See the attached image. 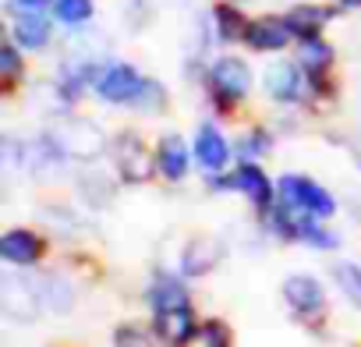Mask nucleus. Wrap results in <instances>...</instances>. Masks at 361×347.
Masks as SVG:
<instances>
[{
  "instance_id": "1",
  "label": "nucleus",
  "mask_w": 361,
  "mask_h": 347,
  "mask_svg": "<svg viewBox=\"0 0 361 347\" xmlns=\"http://www.w3.org/2000/svg\"><path fill=\"white\" fill-rule=\"evenodd\" d=\"M276 195H280V202H287L290 209L308 213V217H319V220H326V217L336 213L333 195H329L322 185H315L312 178H305V174H283L280 185H276Z\"/></svg>"
},
{
  "instance_id": "2",
  "label": "nucleus",
  "mask_w": 361,
  "mask_h": 347,
  "mask_svg": "<svg viewBox=\"0 0 361 347\" xmlns=\"http://www.w3.org/2000/svg\"><path fill=\"white\" fill-rule=\"evenodd\" d=\"M110 156H114L117 174H121L128 185H145L152 178V170H159L156 166V156L145 149V142H142L138 131H121L110 142Z\"/></svg>"
},
{
  "instance_id": "3",
  "label": "nucleus",
  "mask_w": 361,
  "mask_h": 347,
  "mask_svg": "<svg viewBox=\"0 0 361 347\" xmlns=\"http://www.w3.org/2000/svg\"><path fill=\"white\" fill-rule=\"evenodd\" d=\"M209 92L213 99L231 110L234 103H241L248 92H252V71L241 57H216L209 64Z\"/></svg>"
},
{
  "instance_id": "4",
  "label": "nucleus",
  "mask_w": 361,
  "mask_h": 347,
  "mask_svg": "<svg viewBox=\"0 0 361 347\" xmlns=\"http://www.w3.org/2000/svg\"><path fill=\"white\" fill-rule=\"evenodd\" d=\"M213 185H216V188L241 192L259 213H269V209L276 206V188H273V181L266 178V170H262L259 163H241L238 170L224 174V178H216Z\"/></svg>"
},
{
  "instance_id": "5",
  "label": "nucleus",
  "mask_w": 361,
  "mask_h": 347,
  "mask_svg": "<svg viewBox=\"0 0 361 347\" xmlns=\"http://www.w3.org/2000/svg\"><path fill=\"white\" fill-rule=\"evenodd\" d=\"M96 96L103 103H117V106H131L138 99V92L145 89V75H138L131 64H106L96 82H92Z\"/></svg>"
},
{
  "instance_id": "6",
  "label": "nucleus",
  "mask_w": 361,
  "mask_h": 347,
  "mask_svg": "<svg viewBox=\"0 0 361 347\" xmlns=\"http://www.w3.org/2000/svg\"><path fill=\"white\" fill-rule=\"evenodd\" d=\"M50 145L61 152V156H99V149L106 145L103 131L92 124V121H64L50 131Z\"/></svg>"
},
{
  "instance_id": "7",
  "label": "nucleus",
  "mask_w": 361,
  "mask_h": 347,
  "mask_svg": "<svg viewBox=\"0 0 361 347\" xmlns=\"http://www.w3.org/2000/svg\"><path fill=\"white\" fill-rule=\"evenodd\" d=\"M199 326L202 322H199L192 305L170 308V312H156V319H152V329H156L163 347H188V343H195L199 340Z\"/></svg>"
},
{
  "instance_id": "8",
  "label": "nucleus",
  "mask_w": 361,
  "mask_h": 347,
  "mask_svg": "<svg viewBox=\"0 0 361 347\" xmlns=\"http://www.w3.org/2000/svg\"><path fill=\"white\" fill-rule=\"evenodd\" d=\"M47 255V241L43 234L29 231V227H11L4 238H0V259L15 269H29Z\"/></svg>"
},
{
  "instance_id": "9",
  "label": "nucleus",
  "mask_w": 361,
  "mask_h": 347,
  "mask_svg": "<svg viewBox=\"0 0 361 347\" xmlns=\"http://www.w3.org/2000/svg\"><path fill=\"white\" fill-rule=\"evenodd\" d=\"M305 68L298 61H273L262 75V85L269 92V99L276 103H298L305 96Z\"/></svg>"
},
{
  "instance_id": "10",
  "label": "nucleus",
  "mask_w": 361,
  "mask_h": 347,
  "mask_svg": "<svg viewBox=\"0 0 361 347\" xmlns=\"http://www.w3.org/2000/svg\"><path fill=\"white\" fill-rule=\"evenodd\" d=\"M280 291H283V301H287L301 319H315V315L326 312V291H322V284H319L315 276H308V273L287 276Z\"/></svg>"
},
{
  "instance_id": "11",
  "label": "nucleus",
  "mask_w": 361,
  "mask_h": 347,
  "mask_svg": "<svg viewBox=\"0 0 361 347\" xmlns=\"http://www.w3.org/2000/svg\"><path fill=\"white\" fill-rule=\"evenodd\" d=\"M224 252L227 245L220 238H195L185 245V252H180V273L185 276H206L209 269H216L224 262Z\"/></svg>"
},
{
  "instance_id": "12",
  "label": "nucleus",
  "mask_w": 361,
  "mask_h": 347,
  "mask_svg": "<svg viewBox=\"0 0 361 347\" xmlns=\"http://www.w3.org/2000/svg\"><path fill=\"white\" fill-rule=\"evenodd\" d=\"M192 152H195V159H199V166H202V170L216 174V170H224V166H227V159H231V152H234V149L227 145V138L220 135V128H216L213 121H206V124H199V131H195Z\"/></svg>"
},
{
  "instance_id": "13",
  "label": "nucleus",
  "mask_w": 361,
  "mask_h": 347,
  "mask_svg": "<svg viewBox=\"0 0 361 347\" xmlns=\"http://www.w3.org/2000/svg\"><path fill=\"white\" fill-rule=\"evenodd\" d=\"M294 39L287 18H276V15H262L255 22H248V32H245V43L259 54H273V50H283L287 43Z\"/></svg>"
},
{
  "instance_id": "14",
  "label": "nucleus",
  "mask_w": 361,
  "mask_h": 347,
  "mask_svg": "<svg viewBox=\"0 0 361 347\" xmlns=\"http://www.w3.org/2000/svg\"><path fill=\"white\" fill-rule=\"evenodd\" d=\"M195 152H188L185 138L180 135H163L159 145H156V166L163 174V181H185L188 178V163H192Z\"/></svg>"
},
{
  "instance_id": "15",
  "label": "nucleus",
  "mask_w": 361,
  "mask_h": 347,
  "mask_svg": "<svg viewBox=\"0 0 361 347\" xmlns=\"http://www.w3.org/2000/svg\"><path fill=\"white\" fill-rule=\"evenodd\" d=\"M11 43L22 50H43L50 43V22L39 11H22L11 22Z\"/></svg>"
},
{
  "instance_id": "16",
  "label": "nucleus",
  "mask_w": 361,
  "mask_h": 347,
  "mask_svg": "<svg viewBox=\"0 0 361 347\" xmlns=\"http://www.w3.org/2000/svg\"><path fill=\"white\" fill-rule=\"evenodd\" d=\"M149 301H152V312H170V308L192 305V294H188V287L180 284L177 276L159 273V276L152 280V287H149Z\"/></svg>"
},
{
  "instance_id": "17",
  "label": "nucleus",
  "mask_w": 361,
  "mask_h": 347,
  "mask_svg": "<svg viewBox=\"0 0 361 347\" xmlns=\"http://www.w3.org/2000/svg\"><path fill=\"white\" fill-rule=\"evenodd\" d=\"M283 18H287V25H290V32H294L298 39H312V36L322 32V25L333 18V11H329V8H319V4H298V8H290Z\"/></svg>"
},
{
  "instance_id": "18",
  "label": "nucleus",
  "mask_w": 361,
  "mask_h": 347,
  "mask_svg": "<svg viewBox=\"0 0 361 347\" xmlns=\"http://www.w3.org/2000/svg\"><path fill=\"white\" fill-rule=\"evenodd\" d=\"M298 64L305 68V75H308V78H326V75H329V68H333V47H329L322 36L301 39Z\"/></svg>"
},
{
  "instance_id": "19",
  "label": "nucleus",
  "mask_w": 361,
  "mask_h": 347,
  "mask_svg": "<svg viewBox=\"0 0 361 347\" xmlns=\"http://www.w3.org/2000/svg\"><path fill=\"white\" fill-rule=\"evenodd\" d=\"M213 22H216V36H220L224 43H238V39H245V32H248V18H245L234 4H216Z\"/></svg>"
},
{
  "instance_id": "20",
  "label": "nucleus",
  "mask_w": 361,
  "mask_h": 347,
  "mask_svg": "<svg viewBox=\"0 0 361 347\" xmlns=\"http://www.w3.org/2000/svg\"><path fill=\"white\" fill-rule=\"evenodd\" d=\"M114 347H163L156 329H145L142 322H121L114 329Z\"/></svg>"
},
{
  "instance_id": "21",
  "label": "nucleus",
  "mask_w": 361,
  "mask_h": 347,
  "mask_svg": "<svg viewBox=\"0 0 361 347\" xmlns=\"http://www.w3.org/2000/svg\"><path fill=\"white\" fill-rule=\"evenodd\" d=\"M333 280L343 291V298L361 312V266H354V262H333Z\"/></svg>"
},
{
  "instance_id": "22",
  "label": "nucleus",
  "mask_w": 361,
  "mask_h": 347,
  "mask_svg": "<svg viewBox=\"0 0 361 347\" xmlns=\"http://www.w3.org/2000/svg\"><path fill=\"white\" fill-rule=\"evenodd\" d=\"M57 22L64 25H82L92 18V0H57Z\"/></svg>"
},
{
  "instance_id": "23",
  "label": "nucleus",
  "mask_w": 361,
  "mask_h": 347,
  "mask_svg": "<svg viewBox=\"0 0 361 347\" xmlns=\"http://www.w3.org/2000/svg\"><path fill=\"white\" fill-rule=\"evenodd\" d=\"M22 54H18V47L15 43H4L0 47V78H4V89H11L18 78H22Z\"/></svg>"
},
{
  "instance_id": "24",
  "label": "nucleus",
  "mask_w": 361,
  "mask_h": 347,
  "mask_svg": "<svg viewBox=\"0 0 361 347\" xmlns=\"http://www.w3.org/2000/svg\"><path fill=\"white\" fill-rule=\"evenodd\" d=\"M199 347H231V329L220 319H202L199 326Z\"/></svg>"
},
{
  "instance_id": "25",
  "label": "nucleus",
  "mask_w": 361,
  "mask_h": 347,
  "mask_svg": "<svg viewBox=\"0 0 361 347\" xmlns=\"http://www.w3.org/2000/svg\"><path fill=\"white\" fill-rule=\"evenodd\" d=\"M269 145H273V138H269L266 128H252V131H245V138H241V156H245V163H255V156L269 152Z\"/></svg>"
},
{
  "instance_id": "26",
  "label": "nucleus",
  "mask_w": 361,
  "mask_h": 347,
  "mask_svg": "<svg viewBox=\"0 0 361 347\" xmlns=\"http://www.w3.org/2000/svg\"><path fill=\"white\" fill-rule=\"evenodd\" d=\"M163 103H166L163 85H159V82H152V78H145V89L138 92V99H135L131 106H135V110H142V114H156V110H163Z\"/></svg>"
},
{
  "instance_id": "27",
  "label": "nucleus",
  "mask_w": 361,
  "mask_h": 347,
  "mask_svg": "<svg viewBox=\"0 0 361 347\" xmlns=\"http://www.w3.org/2000/svg\"><path fill=\"white\" fill-rule=\"evenodd\" d=\"M50 4H57V0H11V11H43Z\"/></svg>"
},
{
  "instance_id": "28",
  "label": "nucleus",
  "mask_w": 361,
  "mask_h": 347,
  "mask_svg": "<svg viewBox=\"0 0 361 347\" xmlns=\"http://www.w3.org/2000/svg\"><path fill=\"white\" fill-rule=\"evenodd\" d=\"M340 8H361V0H340Z\"/></svg>"
}]
</instances>
